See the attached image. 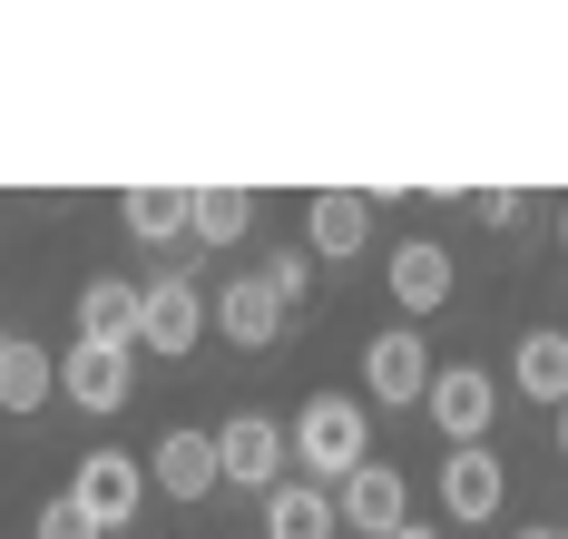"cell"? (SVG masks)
Segmentation results:
<instances>
[{"instance_id": "e0dca14e", "label": "cell", "mask_w": 568, "mask_h": 539, "mask_svg": "<svg viewBox=\"0 0 568 539\" xmlns=\"http://www.w3.org/2000/svg\"><path fill=\"white\" fill-rule=\"evenodd\" d=\"M40 403H59V354H40L30 334H10L0 344V413H40Z\"/></svg>"}, {"instance_id": "7a4b0ae2", "label": "cell", "mask_w": 568, "mask_h": 539, "mask_svg": "<svg viewBox=\"0 0 568 539\" xmlns=\"http://www.w3.org/2000/svg\"><path fill=\"white\" fill-rule=\"evenodd\" d=\"M284 461H294V431H284V421H265V413L216 421V471H226L235 490H265V500H275V490H284Z\"/></svg>"}, {"instance_id": "8fae6325", "label": "cell", "mask_w": 568, "mask_h": 539, "mask_svg": "<svg viewBox=\"0 0 568 539\" xmlns=\"http://www.w3.org/2000/svg\"><path fill=\"white\" fill-rule=\"evenodd\" d=\"M500 500H510V480H500V451H442V510H452L460 530H480V520H500Z\"/></svg>"}, {"instance_id": "7c38bea8", "label": "cell", "mask_w": 568, "mask_h": 539, "mask_svg": "<svg viewBox=\"0 0 568 539\" xmlns=\"http://www.w3.org/2000/svg\"><path fill=\"white\" fill-rule=\"evenodd\" d=\"M148 480L168 490V500H206L216 490V431H158V451H148Z\"/></svg>"}, {"instance_id": "5bb4252c", "label": "cell", "mask_w": 568, "mask_h": 539, "mask_svg": "<svg viewBox=\"0 0 568 539\" xmlns=\"http://www.w3.org/2000/svg\"><path fill=\"white\" fill-rule=\"evenodd\" d=\"M118 226H128L138 245L196 236V186H128V196H118Z\"/></svg>"}, {"instance_id": "9c48e42d", "label": "cell", "mask_w": 568, "mask_h": 539, "mask_svg": "<svg viewBox=\"0 0 568 539\" xmlns=\"http://www.w3.org/2000/svg\"><path fill=\"white\" fill-rule=\"evenodd\" d=\"M59 393H69L79 413H128V393H138V354L69 344V354H59Z\"/></svg>"}, {"instance_id": "44dd1931", "label": "cell", "mask_w": 568, "mask_h": 539, "mask_svg": "<svg viewBox=\"0 0 568 539\" xmlns=\"http://www.w3.org/2000/svg\"><path fill=\"white\" fill-rule=\"evenodd\" d=\"M30 539H109V530H99V520L59 490V500H40V530H30Z\"/></svg>"}, {"instance_id": "6da1fadb", "label": "cell", "mask_w": 568, "mask_h": 539, "mask_svg": "<svg viewBox=\"0 0 568 539\" xmlns=\"http://www.w3.org/2000/svg\"><path fill=\"white\" fill-rule=\"evenodd\" d=\"M294 461H304V480L343 490V480L373 461V421H363V403H343V393H314V403L294 413Z\"/></svg>"}, {"instance_id": "8992f818", "label": "cell", "mask_w": 568, "mask_h": 539, "mask_svg": "<svg viewBox=\"0 0 568 539\" xmlns=\"http://www.w3.org/2000/svg\"><path fill=\"white\" fill-rule=\"evenodd\" d=\"M432 421H442L452 451H470V441L500 421V383H490L480 363H442V373H432Z\"/></svg>"}, {"instance_id": "cb8c5ba5", "label": "cell", "mask_w": 568, "mask_h": 539, "mask_svg": "<svg viewBox=\"0 0 568 539\" xmlns=\"http://www.w3.org/2000/svg\"><path fill=\"white\" fill-rule=\"evenodd\" d=\"M393 539H442V530H393Z\"/></svg>"}, {"instance_id": "9a60e30c", "label": "cell", "mask_w": 568, "mask_h": 539, "mask_svg": "<svg viewBox=\"0 0 568 539\" xmlns=\"http://www.w3.org/2000/svg\"><path fill=\"white\" fill-rule=\"evenodd\" d=\"M393 304L402 314H442L452 304V245H432V236L393 245Z\"/></svg>"}, {"instance_id": "4316f807", "label": "cell", "mask_w": 568, "mask_h": 539, "mask_svg": "<svg viewBox=\"0 0 568 539\" xmlns=\"http://www.w3.org/2000/svg\"><path fill=\"white\" fill-rule=\"evenodd\" d=\"M0 344H10V334H0Z\"/></svg>"}, {"instance_id": "30bf717a", "label": "cell", "mask_w": 568, "mask_h": 539, "mask_svg": "<svg viewBox=\"0 0 568 539\" xmlns=\"http://www.w3.org/2000/svg\"><path fill=\"white\" fill-rule=\"evenodd\" d=\"M343 500V530H363V539H393V530H412V480L393 471V461H363V471L334 490Z\"/></svg>"}, {"instance_id": "ffe728a7", "label": "cell", "mask_w": 568, "mask_h": 539, "mask_svg": "<svg viewBox=\"0 0 568 539\" xmlns=\"http://www.w3.org/2000/svg\"><path fill=\"white\" fill-rule=\"evenodd\" d=\"M265 295L294 314V304H314V255L304 245H284V255H265Z\"/></svg>"}, {"instance_id": "ba28073f", "label": "cell", "mask_w": 568, "mask_h": 539, "mask_svg": "<svg viewBox=\"0 0 568 539\" xmlns=\"http://www.w3.org/2000/svg\"><path fill=\"white\" fill-rule=\"evenodd\" d=\"M432 344L412 334V324H393V334H373L363 344V383H373V403H432Z\"/></svg>"}, {"instance_id": "484cf974", "label": "cell", "mask_w": 568, "mask_h": 539, "mask_svg": "<svg viewBox=\"0 0 568 539\" xmlns=\"http://www.w3.org/2000/svg\"><path fill=\"white\" fill-rule=\"evenodd\" d=\"M559 236H568V206H559Z\"/></svg>"}, {"instance_id": "5b68a950", "label": "cell", "mask_w": 568, "mask_h": 539, "mask_svg": "<svg viewBox=\"0 0 568 539\" xmlns=\"http://www.w3.org/2000/svg\"><path fill=\"white\" fill-rule=\"evenodd\" d=\"M373 196L363 186H314V206H304V255H324V265H353L363 245H373Z\"/></svg>"}, {"instance_id": "7402d4cb", "label": "cell", "mask_w": 568, "mask_h": 539, "mask_svg": "<svg viewBox=\"0 0 568 539\" xmlns=\"http://www.w3.org/2000/svg\"><path fill=\"white\" fill-rule=\"evenodd\" d=\"M470 206H480V216H490V226H519V216H529V196H519V186H480V196H470Z\"/></svg>"}, {"instance_id": "52a82bcc", "label": "cell", "mask_w": 568, "mask_h": 539, "mask_svg": "<svg viewBox=\"0 0 568 539\" xmlns=\"http://www.w3.org/2000/svg\"><path fill=\"white\" fill-rule=\"evenodd\" d=\"M138 334H148V285H128V275H89V285H79V344L138 354Z\"/></svg>"}, {"instance_id": "d4e9b609", "label": "cell", "mask_w": 568, "mask_h": 539, "mask_svg": "<svg viewBox=\"0 0 568 539\" xmlns=\"http://www.w3.org/2000/svg\"><path fill=\"white\" fill-rule=\"evenodd\" d=\"M559 451H568V413H559Z\"/></svg>"}, {"instance_id": "4fadbf2b", "label": "cell", "mask_w": 568, "mask_h": 539, "mask_svg": "<svg viewBox=\"0 0 568 539\" xmlns=\"http://www.w3.org/2000/svg\"><path fill=\"white\" fill-rule=\"evenodd\" d=\"M284 324H294V314H284V304L265 295V275H235L226 295H216V334H226L235 354H265Z\"/></svg>"}, {"instance_id": "603a6c76", "label": "cell", "mask_w": 568, "mask_h": 539, "mask_svg": "<svg viewBox=\"0 0 568 539\" xmlns=\"http://www.w3.org/2000/svg\"><path fill=\"white\" fill-rule=\"evenodd\" d=\"M519 539H568V530H519Z\"/></svg>"}, {"instance_id": "2e32d148", "label": "cell", "mask_w": 568, "mask_h": 539, "mask_svg": "<svg viewBox=\"0 0 568 539\" xmlns=\"http://www.w3.org/2000/svg\"><path fill=\"white\" fill-rule=\"evenodd\" d=\"M265 539H343V500L324 480H284L265 500Z\"/></svg>"}, {"instance_id": "277c9868", "label": "cell", "mask_w": 568, "mask_h": 539, "mask_svg": "<svg viewBox=\"0 0 568 539\" xmlns=\"http://www.w3.org/2000/svg\"><path fill=\"white\" fill-rule=\"evenodd\" d=\"M216 324V295L196 285V275H158L148 285V334H138V354H196V334Z\"/></svg>"}, {"instance_id": "d6986e66", "label": "cell", "mask_w": 568, "mask_h": 539, "mask_svg": "<svg viewBox=\"0 0 568 539\" xmlns=\"http://www.w3.org/2000/svg\"><path fill=\"white\" fill-rule=\"evenodd\" d=\"M255 226V186H196V236L206 245H235Z\"/></svg>"}, {"instance_id": "3957f363", "label": "cell", "mask_w": 568, "mask_h": 539, "mask_svg": "<svg viewBox=\"0 0 568 539\" xmlns=\"http://www.w3.org/2000/svg\"><path fill=\"white\" fill-rule=\"evenodd\" d=\"M69 500H79L99 530H128V520L148 510V461H138V451H89L79 480H69Z\"/></svg>"}, {"instance_id": "ac0fdd59", "label": "cell", "mask_w": 568, "mask_h": 539, "mask_svg": "<svg viewBox=\"0 0 568 539\" xmlns=\"http://www.w3.org/2000/svg\"><path fill=\"white\" fill-rule=\"evenodd\" d=\"M510 383L529 393V403H559V413H568V334H559V324H529V334H519Z\"/></svg>"}]
</instances>
